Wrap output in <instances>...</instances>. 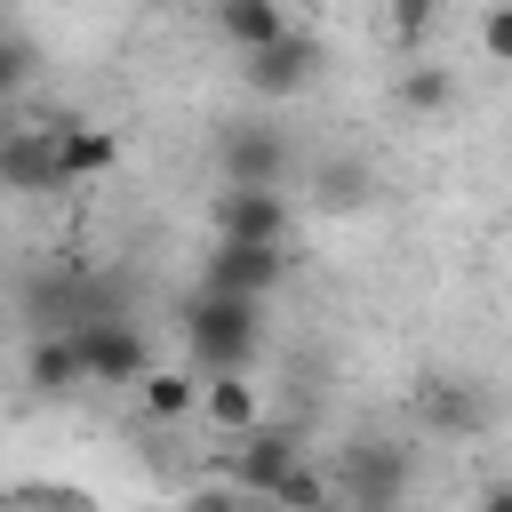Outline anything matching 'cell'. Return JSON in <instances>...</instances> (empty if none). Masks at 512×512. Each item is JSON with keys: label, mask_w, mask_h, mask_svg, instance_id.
Returning a JSON list of instances; mask_svg holds the SVG:
<instances>
[{"label": "cell", "mask_w": 512, "mask_h": 512, "mask_svg": "<svg viewBox=\"0 0 512 512\" xmlns=\"http://www.w3.org/2000/svg\"><path fill=\"white\" fill-rule=\"evenodd\" d=\"M320 64H328V48L312 40V32H280L272 48H256V56H240V88L256 96V104H280V96H304L312 80H320Z\"/></svg>", "instance_id": "8992f818"}, {"label": "cell", "mask_w": 512, "mask_h": 512, "mask_svg": "<svg viewBox=\"0 0 512 512\" xmlns=\"http://www.w3.org/2000/svg\"><path fill=\"white\" fill-rule=\"evenodd\" d=\"M16 320L32 336H80L96 320H136V296L120 272H88L80 256H48L16 280Z\"/></svg>", "instance_id": "6da1fadb"}, {"label": "cell", "mask_w": 512, "mask_h": 512, "mask_svg": "<svg viewBox=\"0 0 512 512\" xmlns=\"http://www.w3.org/2000/svg\"><path fill=\"white\" fill-rule=\"evenodd\" d=\"M240 512H280V504H264V496H240Z\"/></svg>", "instance_id": "d4e9b609"}, {"label": "cell", "mask_w": 512, "mask_h": 512, "mask_svg": "<svg viewBox=\"0 0 512 512\" xmlns=\"http://www.w3.org/2000/svg\"><path fill=\"white\" fill-rule=\"evenodd\" d=\"M480 48L488 56H512V8H488L480 16Z\"/></svg>", "instance_id": "7402d4cb"}, {"label": "cell", "mask_w": 512, "mask_h": 512, "mask_svg": "<svg viewBox=\"0 0 512 512\" xmlns=\"http://www.w3.org/2000/svg\"><path fill=\"white\" fill-rule=\"evenodd\" d=\"M24 384H32L40 400L80 392V384H88V376H80V344H72V336H32V344H24Z\"/></svg>", "instance_id": "9a60e30c"}, {"label": "cell", "mask_w": 512, "mask_h": 512, "mask_svg": "<svg viewBox=\"0 0 512 512\" xmlns=\"http://www.w3.org/2000/svg\"><path fill=\"white\" fill-rule=\"evenodd\" d=\"M432 24H440V8H424V0H408V8H392V16H384V32H392V40H424Z\"/></svg>", "instance_id": "44dd1931"}, {"label": "cell", "mask_w": 512, "mask_h": 512, "mask_svg": "<svg viewBox=\"0 0 512 512\" xmlns=\"http://www.w3.org/2000/svg\"><path fill=\"white\" fill-rule=\"evenodd\" d=\"M72 344H80V376H88V384H136V376L152 368V336H144L136 320H96V328H80Z\"/></svg>", "instance_id": "ba28073f"}, {"label": "cell", "mask_w": 512, "mask_h": 512, "mask_svg": "<svg viewBox=\"0 0 512 512\" xmlns=\"http://www.w3.org/2000/svg\"><path fill=\"white\" fill-rule=\"evenodd\" d=\"M192 400H200V376L192 368H144L136 376V408L152 416V424H192Z\"/></svg>", "instance_id": "e0dca14e"}, {"label": "cell", "mask_w": 512, "mask_h": 512, "mask_svg": "<svg viewBox=\"0 0 512 512\" xmlns=\"http://www.w3.org/2000/svg\"><path fill=\"white\" fill-rule=\"evenodd\" d=\"M328 496H336V488H328V472H320V464H312V456H304V464H296V472H280V488H272V496H264V504H280V512H320V504H328Z\"/></svg>", "instance_id": "ffe728a7"}, {"label": "cell", "mask_w": 512, "mask_h": 512, "mask_svg": "<svg viewBox=\"0 0 512 512\" xmlns=\"http://www.w3.org/2000/svg\"><path fill=\"white\" fill-rule=\"evenodd\" d=\"M416 408H424V424H432V432H448V440H480V432L496 424V400H488V384H480V376H432Z\"/></svg>", "instance_id": "8fae6325"}, {"label": "cell", "mask_w": 512, "mask_h": 512, "mask_svg": "<svg viewBox=\"0 0 512 512\" xmlns=\"http://www.w3.org/2000/svg\"><path fill=\"white\" fill-rule=\"evenodd\" d=\"M120 160V136L96 128V120H48V168L56 184H80V176H104Z\"/></svg>", "instance_id": "7c38bea8"}, {"label": "cell", "mask_w": 512, "mask_h": 512, "mask_svg": "<svg viewBox=\"0 0 512 512\" xmlns=\"http://www.w3.org/2000/svg\"><path fill=\"white\" fill-rule=\"evenodd\" d=\"M368 200H376V168H368L360 152H328V160L312 168V208L352 216V208H368Z\"/></svg>", "instance_id": "5bb4252c"}, {"label": "cell", "mask_w": 512, "mask_h": 512, "mask_svg": "<svg viewBox=\"0 0 512 512\" xmlns=\"http://www.w3.org/2000/svg\"><path fill=\"white\" fill-rule=\"evenodd\" d=\"M408 480H416V448L400 440H352L336 456V504L344 512H400L408 504Z\"/></svg>", "instance_id": "3957f363"}, {"label": "cell", "mask_w": 512, "mask_h": 512, "mask_svg": "<svg viewBox=\"0 0 512 512\" xmlns=\"http://www.w3.org/2000/svg\"><path fill=\"white\" fill-rule=\"evenodd\" d=\"M216 32H224L240 56H256V48H272V40L288 32V8H280V0H216Z\"/></svg>", "instance_id": "2e32d148"}, {"label": "cell", "mask_w": 512, "mask_h": 512, "mask_svg": "<svg viewBox=\"0 0 512 512\" xmlns=\"http://www.w3.org/2000/svg\"><path fill=\"white\" fill-rule=\"evenodd\" d=\"M392 96H400V112H448V104L464 96V80H456L448 64H432V56H424V64H408V72H400V88H392Z\"/></svg>", "instance_id": "d6986e66"}, {"label": "cell", "mask_w": 512, "mask_h": 512, "mask_svg": "<svg viewBox=\"0 0 512 512\" xmlns=\"http://www.w3.org/2000/svg\"><path fill=\"white\" fill-rule=\"evenodd\" d=\"M296 464H304V432L280 424V416H264L256 432H240V440L224 448V488H232V496H272L280 472H296Z\"/></svg>", "instance_id": "5b68a950"}, {"label": "cell", "mask_w": 512, "mask_h": 512, "mask_svg": "<svg viewBox=\"0 0 512 512\" xmlns=\"http://www.w3.org/2000/svg\"><path fill=\"white\" fill-rule=\"evenodd\" d=\"M176 512H240V496H232V488H192Z\"/></svg>", "instance_id": "603a6c76"}, {"label": "cell", "mask_w": 512, "mask_h": 512, "mask_svg": "<svg viewBox=\"0 0 512 512\" xmlns=\"http://www.w3.org/2000/svg\"><path fill=\"white\" fill-rule=\"evenodd\" d=\"M280 280H288V248H232V240H216L208 264H200V288L208 296H240V304H272Z\"/></svg>", "instance_id": "52a82bcc"}, {"label": "cell", "mask_w": 512, "mask_h": 512, "mask_svg": "<svg viewBox=\"0 0 512 512\" xmlns=\"http://www.w3.org/2000/svg\"><path fill=\"white\" fill-rule=\"evenodd\" d=\"M192 416H200L216 440H240V432L264 424V384H256V376H200Z\"/></svg>", "instance_id": "4fadbf2b"}, {"label": "cell", "mask_w": 512, "mask_h": 512, "mask_svg": "<svg viewBox=\"0 0 512 512\" xmlns=\"http://www.w3.org/2000/svg\"><path fill=\"white\" fill-rule=\"evenodd\" d=\"M176 328H184L192 376H256V352H264V304H240V296H208V288H192Z\"/></svg>", "instance_id": "7a4b0ae2"}, {"label": "cell", "mask_w": 512, "mask_h": 512, "mask_svg": "<svg viewBox=\"0 0 512 512\" xmlns=\"http://www.w3.org/2000/svg\"><path fill=\"white\" fill-rule=\"evenodd\" d=\"M40 40L16 24V16H0V112H16V96H32L40 88Z\"/></svg>", "instance_id": "ac0fdd59"}, {"label": "cell", "mask_w": 512, "mask_h": 512, "mask_svg": "<svg viewBox=\"0 0 512 512\" xmlns=\"http://www.w3.org/2000/svg\"><path fill=\"white\" fill-rule=\"evenodd\" d=\"M480 512H512V480H488L480 488Z\"/></svg>", "instance_id": "cb8c5ba5"}, {"label": "cell", "mask_w": 512, "mask_h": 512, "mask_svg": "<svg viewBox=\"0 0 512 512\" xmlns=\"http://www.w3.org/2000/svg\"><path fill=\"white\" fill-rule=\"evenodd\" d=\"M288 192H216V240L232 248H288Z\"/></svg>", "instance_id": "30bf717a"}, {"label": "cell", "mask_w": 512, "mask_h": 512, "mask_svg": "<svg viewBox=\"0 0 512 512\" xmlns=\"http://www.w3.org/2000/svg\"><path fill=\"white\" fill-rule=\"evenodd\" d=\"M0 192H16V200L56 192V168H48V120L0 112Z\"/></svg>", "instance_id": "9c48e42d"}, {"label": "cell", "mask_w": 512, "mask_h": 512, "mask_svg": "<svg viewBox=\"0 0 512 512\" xmlns=\"http://www.w3.org/2000/svg\"><path fill=\"white\" fill-rule=\"evenodd\" d=\"M288 168H296L288 128H272V120H224L216 128V176H224V192H288Z\"/></svg>", "instance_id": "277c9868"}]
</instances>
